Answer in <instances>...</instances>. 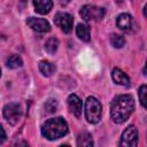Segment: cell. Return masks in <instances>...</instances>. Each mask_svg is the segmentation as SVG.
Instances as JSON below:
<instances>
[{
  "label": "cell",
  "mask_w": 147,
  "mask_h": 147,
  "mask_svg": "<svg viewBox=\"0 0 147 147\" xmlns=\"http://www.w3.org/2000/svg\"><path fill=\"white\" fill-rule=\"evenodd\" d=\"M26 23H28V25H29L32 30H34V31H37V32H48V31L51 30L49 23H48L46 20H44V18L29 17V18L26 20Z\"/></svg>",
  "instance_id": "cell-8"
},
{
  "label": "cell",
  "mask_w": 147,
  "mask_h": 147,
  "mask_svg": "<svg viewBox=\"0 0 147 147\" xmlns=\"http://www.w3.org/2000/svg\"><path fill=\"white\" fill-rule=\"evenodd\" d=\"M68 132V124L62 117L47 119L41 126V134L48 140H55Z\"/></svg>",
  "instance_id": "cell-2"
},
{
  "label": "cell",
  "mask_w": 147,
  "mask_h": 147,
  "mask_svg": "<svg viewBox=\"0 0 147 147\" xmlns=\"http://www.w3.org/2000/svg\"><path fill=\"white\" fill-rule=\"evenodd\" d=\"M39 70L44 76H51L55 71V67L48 61H40L39 62Z\"/></svg>",
  "instance_id": "cell-15"
},
{
  "label": "cell",
  "mask_w": 147,
  "mask_h": 147,
  "mask_svg": "<svg viewBox=\"0 0 147 147\" xmlns=\"http://www.w3.org/2000/svg\"><path fill=\"white\" fill-rule=\"evenodd\" d=\"M77 146L78 147H91L93 146L92 136L87 132H83L77 138Z\"/></svg>",
  "instance_id": "cell-14"
},
{
  "label": "cell",
  "mask_w": 147,
  "mask_h": 147,
  "mask_svg": "<svg viewBox=\"0 0 147 147\" xmlns=\"http://www.w3.org/2000/svg\"><path fill=\"white\" fill-rule=\"evenodd\" d=\"M59 108V103L55 99H48L46 102H45V110L47 114H53Z\"/></svg>",
  "instance_id": "cell-19"
},
{
  "label": "cell",
  "mask_w": 147,
  "mask_h": 147,
  "mask_svg": "<svg viewBox=\"0 0 147 147\" xmlns=\"http://www.w3.org/2000/svg\"><path fill=\"white\" fill-rule=\"evenodd\" d=\"M116 25L121 30H124V31L130 30L131 26H132V17H131V15L125 14V13L118 15L117 18H116Z\"/></svg>",
  "instance_id": "cell-11"
},
{
  "label": "cell",
  "mask_w": 147,
  "mask_h": 147,
  "mask_svg": "<svg viewBox=\"0 0 147 147\" xmlns=\"http://www.w3.org/2000/svg\"><path fill=\"white\" fill-rule=\"evenodd\" d=\"M6 64H7V67L10 68V69H16V68H20V67L23 65V61H22V59H21L18 55L13 54V55H10V56L6 60Z\"/></svg>",
  "instance_id": "cell-16"
},
{
  "label": "cell",
  "mask_w": 147,
  "mask_h": 147,
  "mask_svg": "<svg viewBox=\"0 0 147 147\" xmlns=\"http://www.w3.org/2000/svg\"><path fill=\"white\" fill-rule=\"evenodd\" d=\"M33 5H34V10L44 15L51 11L53 7V1L52 0H33Z\"/></svg>",
  "instance_id": "cell-10"
},
{
  "label": "cell",
  "mask_w": 147,
  "mask_h": 147,
  "mask_svg": "<svg viewBox=\"0 0 147 147\" xmlns=\"http://www.w3.org/2000/svg\"><path fill=\"white\" fill-rule=\"evenodd\" d=\"M82 101L76 94H70L68 98V108L71 114H74L76 117H79L82 115Z\"/></svg>",
  "instance_id": "cell-9"
},
{
  "label": "cell",
  "mask_w": 147,
  "mask_h": 147,
  "mask_svg": "<svg viewBox=\"0 0 147 147\" xmlns=\"http://www.w3.org/2000/svg\"><path fill=\"white\" fill-rule=\"evenodd\" d=\"M21 115H22V110H21V106L18 103L11 102V103L6 105L3 108V117L11 125L17 124V122L21 118Z\"/></svg>",
  "instance_id": "cell-5"
},
{
  "label": "cell",
  "mask_w": 147,
  "mask_h": 147,
  "mask_svg": "<svg viewBox=\"0 0 147 147\" xmlns=\"http://www.w3.org/2000/svg\"><path fill=\"white\" fill-rule=\"evenodd\" d=\"M134 110V101L133 98L129 94L117 95L111 105H110V117L111 119L117 123H124L133 113Z\"/></svg>",
  "instance_id": "cell-1"
},
{
  "label": "cell",
  "mask_w": 147,
  "mask_h": 147,
  "mask_svg": "<svg viewBox=\"0 0 147 147\" xmlns=\"http://www.w3.org/2000/svg\"><path fill=\"white\" fill-rule=\"evenodd\" d=\"M144 74L147 76V60H146V65H145V68H144Z\"/></svg>",
  "instance_id": "cell-24"
},
{
  "label": "cell",
  "mask_w": 147,
  "mask_h": 147,
  "mask_svg": "<svg viewBox=\"0 0 147 147\" xmlns=\"http://www.w3.org/2000/svg\"><path fill=\"white\" fill-rule=\"evenodd\" d=\"M111 76H113V80H114L116 84L122 85V86H129V85H130V78H129V76H127L126 74H124L122 70L115 68V69L113 70Z\"/></svg>",
  "instance_id": "cell-12"
},
{
  "label": "cell",
  "mask_w": 147,
  "mask_h": 147,
  "mask_svg": "<svg viewBox=\"0 0 147 147\" xmlns=\"http://www.w3.org/2000/svg\"><path fill=\"white\" fill-rule=\"evenodd\" d=\"M116 1H122V0H116Z\"/></svg>",
  "instance_id": "cell-25"
},
{
  "label": "cell",
  "mask_w": 147,
  "mask_h": 147,
  "mask_svg": "<svg viewBox=\"0 0 147 147\" xmlns=\"http://www.w3.org/2000/svg\"><path fill=\"white\" fill-rule=\"evenodd\" d=\"M137 144H138V130L136 129L134 125H129L122 134L119 145L127 146V147H134L137 146Z\"/></svg>",
  "instance_id": "cell-6"
},
{
  "label": "cell",
  "mask_w": 147,
  "mask_h": 147,
  "mask_svg": "<svg viewBox=\"0 0 147 147\" xmlns=\"http://www.w3.org/2000/svg\"><path fill=\"white\" fill-rule=\"evenodd\" d=\"M101 105L94 96H88L85 102V117L88 123L95 124L101 118Z\"/></svg>",
  "instance_id": "cell-3"
},
{
  "label": "cell",
  "mask_w": 147,
  "mask_h": 147,
  "mask_svg": "<svg viewBox=\"0 0 147 147\" xmlns=\"http://www.w3.org/2000/svg\"><path fill=\"white\" fill-rule=\"evenodd\" d=\"M1 131H2V138H1V142H2V141H3L5 139H6V134H5V130H3V127H2V126H1Z\"/></svg>",
  "instance_id": "cell-22"
},
{
  "label": "cell",
  "mask_w": 147,
  "mask_h": 147,
  "mask_svg": "<svg viewBox=\"0 0 147 147\" xmlns=\"http://www.w3.org/2000/svg\"><path fill=\"white\" fill-rule=\"evenodd\" d=\"M144 15H145V17L147 18V5L144 7Z\"/></svg>",
  "instance_id": "cell-23"
},
{
  "label": "cell",
  "mask_w": 147,
  "mask_h": 147,
  "mask_svg": "<svg viewBox=\"0 0 147 147\" xmlns=\"http://www.w3.org/2000/svg\"><path fill=\"white\" fill-rule=\"evenodd\" d=\"M54 23L57 25L63 32L69 33L72 30L74 17L68 13H57L54 17Z\"/></svg>",
  "instance_id": "cell-7"
},
{
  "label": "cell",
  "mask_w": 147,
  "mask_h": 147,
  "mask_svg": "<svg viewBox=\"0 0 147 147\" xmlns=\"http://www.w3.org/2000/svg\"><path fill=\"white\" fill-rule=\"evenodd\" d=\"M57 47H59V40L54 37L47 39V41L45 42V49L48 54H54L57 51Z\"/></svg>",
  "instance_id": "cell-17"
},
{
  "label": "cell",
  "mask_w": 147,
  "mask_h": 147,
  "mask_svg": "<svg viewBox=\"0 0 147 147\" xmlns=\"http://www.w3.org/2000/svg\"><path fill=\"white\" fill-rule=\"evenodd\" d=\"M70 2V0H60V3L62 5V6H65V5H68Z\"/></svg>",
  "instance_id": "cell-21"
},
{
  "label": "cell",
  "mask_w": 147,
  "mask_h": 147,
  "mask_svg": "<svg viewBox=\"0 0 147 147\" xmlns=\"http://www.w3.org/2000/svg\"><path fill=\"white\" fill-rule=\"evenodd\" d=\"M76 33L84 41H90V39H91L90 26L86 25V24H78L77 28H76Z\"/></svg>",
  "instance_id": "cell-13"
},
{
  "label": "cell",
  "mask_w": 147,
  "mask_h": 147,
  "mask_svg": "<svg viewBox=\"0 0 147 147\" xmlns=\"http://www.w3.org/2000/svg\"><path fill=\"white\" fill-rule=\"evenodd\" d=\"M139 100L145 109H147V85H142L139 88Z\"/></svg>",
  "instance_id": "cell-20"
},
{
  "label": "cell",
  "mask_w": 147,
  "mask_h": 147,
  "mask_svg": "<svg viewBox=\"0 0 147 147\" xmlns=\"http://www.w3.org/2000/svg\"><path fill=\"white\" fill-rule=\"evenodd\" d=\"M110 44H111L115 48H121V47L124 46L125 39H124L122 36H119V34L113 33V34L110 36Z\"/></svg>",
  "instance_id": "cell-18"
},
{
  "label": "cell",
  "mask_w": 147,
  "mask_h": 147,
  "mask_svg": "<svg viewBox=\"0 0 147 147\" xmlns=\"http://www.w3.org/2000/svg\"><path fill=\"white\" fill-rule=\"evenodd\" d=\"M82 18L86 22L88 21H100L103 18L106 10L101 7L94 6V5H85L84 7H82L80 11H79Z\"/></svg>",
  "instance_id": "cell-4"
}]
</instances>
